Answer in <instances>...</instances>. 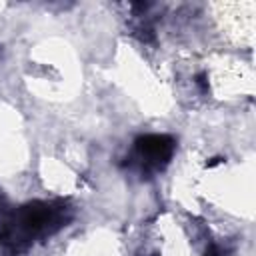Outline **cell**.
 I'll use <instances>...</instances> for the list:
<instances>
[{
  "mask_svg": "<svg viewBox=\"0 0 256 256\" xmlns=\"http://www.w3.org/2000/svg\"><path fill=\"white\" fill-rule=\"evenodd\" d=\"M64 222V208H56L48 202H30L18 208L2 224L0 240L12 252H20L34 238L58 230Z\"/></svg>",
  "mask_w": 256,
  "mask_h": 256,
  "instance_id": "obj_1",
  "label": "cell"
},
{
  "mask_svg": "<svg viewBox=\"0 0 256 256\" xmlns=\"http://www.w3.org/2000/svg\"><path fill=\"white\" fill-rule=\"evenodd\" d=\"M204 256H222V252H220V248H218L216 244H210V246L204 250Z\"/></svg>",
  "mask_w": 256,
  "mask_h": 256,
  "instance_id": "obj_5",
  "label": "cell"
},
{
  "mask_svg": "<svg viewBox=\"0 0 256 256\" xmlns=\"http://www.w3.org/2000/svg\"><path fill=\"white\" fill-rule=\"evenodd\" d=\"M138 32H140V38H142V40H146V42L154 40V32H152V28H150V26H144V28H140Z\"/></svg>",
  "mask_w": 256,
  "mask_h": 256,
  "instance_id": "obj_3",
  "label": "cell"
},
{
  "mask_svg": "<svg viewBox=\"0 0 256 256\" xmlns=\"http://www.w3.org/2000/svg\"><path fill=\"white\" fill-rule=\"evenodd\" d=\"M136 154L146 170L164 168L174 154V138L166 134H144L134 142Z\"/></svg>",
  "mask_w": 256,
  "mask_h": 256,
  "instance_id": "obj_2",
  "label": "cell"
},
{
  "mask_svg": "<svg viewBox=\"0 0 256 256\" xmlns=\"http://www.w3.org/2000/svg\"><path fill=\"white\" fill-rule=\"evenodd\" d=\"M196 84L200 86L202 92H208V80H206V74H198V76H196Z\"/></svg>",
  "mask_w": 256,
  "mask_h": 256,
  "instance_id": "obj_4",
  "label": "cell"
},
{
  "mask_svg": "<svg viewBox=\"0 0 256 256\" xmlns=\"http://www.w3.org/2000/svg\"><path fill=\"white\" fill-rule=\"evenodd\" d=\"M220 162H222V158H220V156H216V158H212L206 166H208V168H212V166H216V164H220Z\"/></svg>",
  "mask_w": 256,
  "mask_h": 256,
  "instance_id": "obj_6",
  "label": "cell"
}]
</instances>
